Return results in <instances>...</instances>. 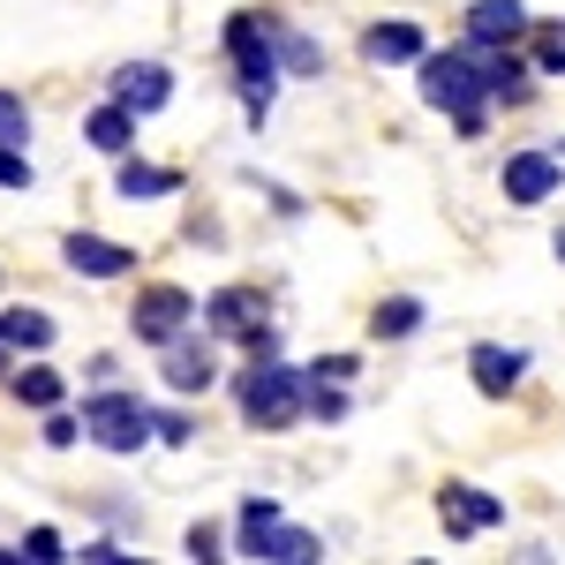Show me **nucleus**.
<instances>
[{"label": "nucleus", "instance_id": "nucleus-1", "mask_svg": "<svg viewBox=\"0 0 565 565\" xmlns=\"http://www.w3.org/2000/svg\"><path fill=\"white\" fill-rule=\"evenodd\" d=\"M415 90H423V106L452 114V129H460V136L490 129V90H482V68L460 53V45H452V53H423V61H415Z\"/></svg>", "mask_w": 565, "mask_h": 565}, {"label": "nucleus", "instance_id": "nucleus-2", "mask_svg": "<svg viewBox=\"0 0 565 565\" xmlns=\"http://www.w3.org/2000/svg\"><path fill=\"white\" fill-rule=\"evenodd\" d=\"M234 407H242L249 430H287L295 415H309V377H302V370H287L279 354H271V362L257 354V362L234 377Z\"/></svg>", "mask_w": 565, "mask_h": 565}, {"label": "nucleus", "instance_id": "nucleus-3", "mask_svg": "<svg viewBox=\"0 0 565 565\" xmlns=\"http://www.w3.org/2000/svg\"><path fill=\"white\" fill-rule=\"evenodd\" d=\"M84 437L98 445V452H114V460H129V452H143L151 445V399L143 392H121V385H90L84 392Z\"/></svg>", "mask_w": 565, "mask_h": 565}, {"label": "nucleus", "instance_id": "nucleus-4", "mask_svg": "<svg viewBox=\"0 0 565 565\" xmlns=\"http://www.w3.org/2000/svg\"><path fill=\"white\" fill-rule=\"evenodd\" d=\"M196 317H204V309H196V295H189V287H174V279H151V287L129 302V332L143 340V348H167V340H174V332H189Z\"/></svg>", "mask_w": 565, "mask_h": 565}, {"label": "nucleus", "instance_id": "nucleus-5", "mask_svg": "<svg viewBox=\"0 0 565 565\" xmlns=\"http://www.w3.org/2000/svg\"><path fill=\"white\" fill-rule=\"evenodd\" d=\"M159 377H167V392L174 399H196V392H212L218 385V354H212V340L189 324V332H174L167 348H159Z\"/></svg>", "mask_w": 565, "mask_h": 565}, {"label": "nucleus", "instance_id": "nucleus-6", "mask_svg": "<svg viewBox=\"0 0 565 565\" xmlns=\"http://www.w3.org/2000/svg\"><path fill=\"white\" fill-rule=\"evenodd\" d=\"M437 521H445V535H482V527H505V498H490V490H476V482H445L437 490Z\"/></svg>", "mask_w": 565, "mask_h": 565}, {"label": "nucleus", "instance_id": "nucleus-7", "mask_svg": "<svg viewBox=\"0 0 565 565\" xmlns=\"http://www.w3.org/2000/svg\"><path fill=\"white\" fill-rule=\"evenodd\" d=\"M61 257H68V271H76V279H129V271H136V249H129V242H106V234H90V226L61 234Z\"/></svg>", "mask_w": 565, "mask_h": 565}, {"label": "nucleus", "instance_id": "nucleus-8", "mask_svg": "<svg viewBox=\"0 0 565 565\" xmlns=\"http://www.w3.org/2000/svg\"><path fill=\"white\" fill-rule=\"evenodd\" d=\"M106 98H121L129 114H159V106L174 98V68H167V61H121V68L106 76Z\"/></svg>", "mask_w": 565, "mask_h": 565}, {"label": "nucleus", "instance_id": "nucleus-9", "mask_svg": "<svg viewBox=\"0 0 565 565\" xmlns=\"http://www.w3.org/2000/svg\"><path fill=\"white\" fill-rule=\"evenodd\" d=\"M558 181H565L558 151H513L498 189H505V204H543V196H558Z\"/></svg>", "mask_w": 565, "mask_h": 565}, {"label": "nucleus", "instance_id": "nucleus-10", "mask_svg": "<svg viewBox=\"0 0 565 565\" xmlns=\"http://www.w3.org/2000/svg\"><path fill=\"white\" fill-rule=\"evenodd\" d=\"M257 317H264V287H249V279H234V287H218V295H204V332H218V340L249 332Z\"/></svg>", "mask_w": 565, "mask_h": 565}, {"label": "nucleus", "instance_id": "nucleus-11", "mask_svg": "<svg viewBox=\"0 0 565 565\" xmlns=\"http://www.w3.org/2000/svg\"><path fill=\"white\" fill-rule=\"evenodd\" d=\"M460 53H468V61L482 68V90H490V98H527V61L513 53V45H482V39H468Z\"/></svg>", "mask_w": 565, "mask_h": 565}, {"label": "nucleus", "instance_id": "nucleus-12", "mask_svg": "<svg viewBox=\"0 0 565 565\" xmlns=\"http://www.w3.org/2000/svg\"><path fill=\"white\" fill-rule=\"evenodd\" d=\"M468 377H476L482 399H505V392L527 377V348H490V340H482V348L468 354Z\"/></svg>", "mask_w": 565, "mask_h": 565}, {"label": "nucleus", "instance_id": "nucleus-13", "mask_svg": "<svg viewBox=\"0 0 565 565\" xmlns=\"http://www.w3.org/2000/svg\"><path fill=\"white\" fill-rule=\"evenodd\" d=\"M174 189H181V167H151V159H129L121 151V167H114V196L121 204H159Z\"/></svg>", "mask_w": 565, "mask_h": 565}, {"label": "nucleus", "instance_id": "nucleus-14", "mask_svg": "<svg viewBox=\"0 0 565 565\" xmlns=\"http://www.w3.org/2000/svg\"><path fill=\"white\" fill-rule=\"evenodd\" d=\"M8 399H15V407H31V415H45V407H61V399H68V377H61L53 362L31 354L23 370H8Z\"/></svg>", "mask_w": 565, "mask_h": 565}, {"label": "nucleus", "instance_id": "nucleus-15", "mask_svg": "<svg viewBox=\"0 0 565 565\" xmlns=\"http://www.w3.org/2000/svg\"><path fill=\"white\" fill-rule=\"evenodd\" d=\"M136 121H143V114H129L121 98H106V106H90V114H84V143H90V151H106V159H121V151H136Z\"/></svg>", "mask_w": 565, "mask_h": 565}, {"label": "nucleus", "instance_id": "nucleus-16", "mask_svg": "<svg viewBox=\"0 0 565 565\" xmlns=\"http://www.w3.org/2000/svg\"><path fill=\"white\" fill-rule=\"evenodd\" d=\"M468 39H482V45L527 39V8L521 0H476V8H468Z\"/></svg>", "mask_w": 565, "mask_h": 565}, {"label": "nucleus", "instance_id": "nucleus-17", "mask_svg": "<svg viewBox=\"0 0 565 565\" xmlns=\"http://www.w3.org/2000/svg\"><path fill=\"white\" fill-rule=\"evenodd\" d=\"M317 551H324V543H317L309 527H287V521H271V527H257V543H249L242 558H271V565H309V558H317Z\"/></svg>", "mask_w": 565, "mask_h": 565}, {"label": "nucleus", "instance_id": "nucleus-18", "mask_svg": "<svg viewBox=\"0 0 565 565\" xmlns=\"http://www.w3.org/2000/svg\"><path fill=\"white\" fill-rule=\"evenodd\" d=\"M362 61H377V68L423 61V31H415V23H370V31H362Z\"/></svg>", "mask_w": 565, "mask_h": 565}, {"label": "nucleus", "instance_id": "nucleus-19", "mask_svg": "<svg viewBox=\"0 0 565 565\" xmlns=\"http://www.w3.org/2000/svg\"><path fill=\"white\" fill-rule=\"evenodd\" d=\"M264 31H271V53H279V68H287V76H317V68H324V45H317V39L287 31L279 15H264Z\"/></svg>", "mask_w": 565, "mask_h": 565}, {"label": "nucleus", "instance_id": "nucleus-20", "mask_svg": "<svg viewBox=\"0 0 565 565\" xmlns=\"http://www.w3.org/2000/svg\"><path fill=\"white\" fill-rule=\"evenodd\" d=\"M423 317H430V309L415 302V295H385V302L370 309V340H415Z\"/></svg>", "mask_w": 565, "mask_h": 565}, {"label": "nucleus", "instance_id": "nucleus-21", "mask_svg": "<svg viewBox=\"0 0 565 565\" xmlns=\"http://www.w3.org/2000/svg\"><path fill=\"white\" fill-rule=\"evenodd\" d=\"M53 332H61V324H53L45 309H0V340H8V348L45 354V348H53Z\"/></svg>", "mask_w": 565, "mask_h": 565}, {"label": "nucleus", "instance_id": "nucleus-22", "mask_svg": "<svg viewBox=\"0 0 565 565\" xmlns=\"http://www.w3.org/2000/svg\"><path fill=\"white\" fill-rule=\"evenodd\" d=\"M0 189H15V196H31V189H39V167H31V151H23V143H0Z\"/></svg>", "mask_w": 565, "mask_h": 565}, {"label": "nucleus", "instance_id": "nucleus-23", "mask_svg": "<svg viewBox=\"0 0 565 565\" xmlns=\"http://www.w3.org/2000/svg\"><path fill=\"white\" fill-rule=\"evenodd\" d=\"M68 558V543H61V527H23V565H61Z\"/></svg>", "mask_w": 565, "mask_h": 565}, {"label": "nucleus", "instance_id": "nucleus-24", "mask_svg": "<svg viewBox=\"0 0 565 565\" xmlns=\"http://www.w3.org/2000/svg\"><path fill=\"white\" fill-rule=\"evenodd\" d=\"M84 437V415H68V399L61 407H45V430H39V445H53V452H68Z\"/></svg>", "mask_w": 565, "mask_h": 565}, {"label": "nucleus", "instance_id": "nucleus-25", "mask_svg": "<svg viewBox=\"0 0 565 565\" xmlns=\"http://www.w3.org/2000/svg\"><path fill=\"white\" fill-rule=\"evenodd\" d=\"M0 143H31V106L15 90H0Z\"/></svg>", "mask_w": 565, "mask_h": 565}, {"label": "nucleus", "instance_id": "nucleus-26", "mask_svg": "<svg viewBox=\"0 0 565 565\" xmlns=\"http://www.w3.org/2000/svg\"><path fill=\"white\" fill-rule=\"evenodd\" d=\"M302 377H309V370H302ZM309 415H317V423H340V415H348V392L324 385V377H309Z\"/></svg>", "mask_w": 565, "mask_h": 565}, {"label": "nucleus", "instance_id": "nucleus-27", "mask_svg": "<svg viewBox=\"0 0 565 565\" xmlns=\"http://www.w3.org/2000/svg\"><path fill=\"white\" fill-rule=\"evenodd\" d=\"M151 430H159V445H189V437H196V423H189L181 407H151Z\"/></svg>", "mask_w": 565, "mask_h": 565}, {"label": "nucleus", "instance_id": "nucleus-28", "mask_svg": "<svg viewBox=\"0 0 565 565\" xmlns=\"http://www.w3.org/2000/svg\"><path fill=\"white\" fill-rule=\"evenodd\" d=\"M535 68H543V76H565V23H551V31L535 39Z\"/></svg>", "mask_w": 565, "mask_h": 565}, {"label": "nucleus", "instance_id": "nucleus-29", "mask_svg": "<svg viewBox=\"0 0 565 565\" xmlns=\"http://www.w3.org/2000/svg\"><path fill=\"white\" fill-rule=\"evenodd\" d=\"M218 543H226V535H218V521H196V527H189V558L212 565V558H218Z\"/></svg>", "mask_w": 565, "mask_h": 565}, {"label": "nucleus", "instance_id": "nucleus-30", "mask_svg": "<svg viewBox=\"0 0 565 565\" xmlns=\"http://www.w3.org/2000/svg\"><path fill=\"white\" fill-rule=\"evenodd\" d=\"M76 558H84V565H129V551H121L114 535H90V543L76 551Z\"/></svg>", "mask_w": 565, "mask_h": 565}, {"label": "nucleus", "instance_id": "nucleus-31", "mask_svg": "<svg viewBox=\"0 0 565 565\" xmlns=\"http://www.w3.org/2000/svg\"><path fill=\"white\" fill-rule=\"evenodd\" d=\"M309 377H324V385H348V377H354V354H317V362H309Z\"/></svg>", "mask_w": 565, "mask_h": 565}, {"label": "nucleus", "instance_id": "nucleus-32", "mask_svg": "<svg viewBox=\"0 0 565 565\" xmlns=\"http://www.w3.org/2000/svg\"><path fill=\"white\" fill-rule=\"evenodd\" d=\"M234 340H242V348H249V354H264V362H271V354H279V332H271V324H264V317H257V324H249V332H234Z\"/></svg>", "mask_w": 565, "mask_h": 565}, {"label": "nucleus", "instance_id": "nucleus-33", "mask_svg": "<svg viewBox=\"0 0 565 565\" xmlns=\"http://www.w3.org/2000/svg\"><path fill=\"white\" fill-rule=\"evenodd\" d=\"M8 370H15V348H8V340H0V385H8Z\"/></svg>", "mask_w": 565, "mask_h": 565}, {"label": "nucleus", "instance_id": "nucleus-34", "mask_svg": "<svg viewBox=\"0 0 565 565\" xmlns=\"http://www.w3.org/2000/svg\"><path fill=\"white\" fill-rule=\"evenodd\" d=\"M0 565H23V543H0Z\"/></svg>", "mask_w": 565, "mask_h": 565}, {"label": "nucleus", "instance_id": "nucleus-35", "mask_svg": "<svg viewBox=\"0 0 565 565\" xmlns=\"http://www.w3.org/2000/svg\"><path fill=\"white\" fill-rule=\"evenodd\" d=\"M558 264H565V226H558Z\"/></svg>", "mask_w": 565, "mask_h": 565}]
</instances>
